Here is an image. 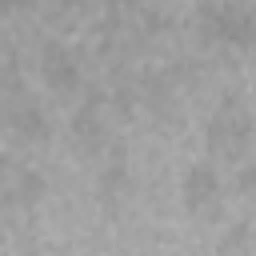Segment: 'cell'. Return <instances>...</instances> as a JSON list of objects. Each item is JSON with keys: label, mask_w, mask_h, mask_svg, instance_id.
Instances as JSON below:
<instances>
[{"label": "cell", "mask_w": 256, "mask_h": 256, "mask_svg": "<svg viewBox=\"0 0 256 256\" xmlns=\"http://www.w3.org/2000/svg\"><path fill=\"white\" fill-rule=\"evenodd\" d=\"M208 152L216 160H244L252 144V112L240 100H224L208 120Z\"/></svg>", "instance_id": "obj_1"}, {"label": "cell", "mask_w": 256, "mask_h": 256, "mask_svg": "<svg viewBox=\"0 0 256 256\" xmlns=\"http://www.w3.org/2000/svg\"><path fill=\"white\" fill-rule=\"evenodd\" d=\"M0 120H4V132H8L16 144H24V148L44 144V140L52 136V120H48V112H44L28 92H20V88L4 96V104H0Z\"/></svg>", "instance_id": "obj_2"}, {"label": "cell", "mask_w": 256, "mask_h": 256, "mask_svg": "<svg viewBox=\"0 0 256 256\" xmlns=\"http://www.w3.org/2000/svg\"><path fill=\"white\" fill-rule=\"evenodd\" d=\"M40 80H44V88L56 92V96L80 92V84H84L80 56H76L64 40H48V44L40 48Z\"/></svg>", "instance_id": "obj_3"}, {"label": "cell", "mask_w": 256, "mask_h": 256, "mask_svg": "<svg viewBox=\"0 0 256 256\" xmlns=\"http://www.w3.org/2000/svg\"><path fill=\"white\" fill-rule=\"evenodd\" d=\"M100 104H104V96L92 88L88 96H84V104L72 112V120H68V136H72V144H76V152L80 156H104L108 152V124H104V116H100Z\"/></svg>", "instance_id": "obj_4"}, {"label": "cell", "mask_w": 256, "mask_h": 256, "mask_svg": "<svg viewBox=\"0 0 256 256\" xmlns=\"http://www.w3.org/2000/svg\"><path fill=\"white\" fill-rule=\"evenodd\" d=\"M180 192H184V204H188L192 212L212 208L216 196H220V176H216V168H212V164H196V168H188Z\"/></svg>", "instance_id": "obj_5"}, {"label": "cell", "mask_w": 256, "mask_h": 256, "mask_svg": "<svg viewBox=\"0 0 256 256\" xmlns=\"http://www.w3.org/2000/svg\"><path fill=\"white\" fill-rule=\"evenodd\" d=\"M128 192H132V172L120 160L104 164L100 168V200L104 204H120V200H128Z\"/></svg>", "instance_id": "obj_6"}, {"label": "cell", "mask_w": 256, "mask_h": 256, "mask_svg": "<svg viewBox=\"0 0 256 256\" xmlns=\"http://www.w3.org/2000/svg\"><path fill=\"white\" fill-rule=\"evenodd\" d=\"M8 192H12V204H16V208H32V204H40V200H44L48 180H44L40 172H32V168H20V172H16V180L8 184Z\"/></svg>", "instance_id": "obj_7"}, {"label": "cell", "mask_w": 256, "mask_h": 256, "mask_svg": "<svg viewBox=\"0 0 256 256\" xmlns=\"http://www.w3.org/2000/svg\"><path fill=\"white\" fill-rule=\"evenodd\" d=\"M236 192H240L244 200H256V164H244V168L236 172Z\"/></svg>", "instance_id": "obj_8"}, {"label": "cell", "mask_w": 256, "mask_h": 256, "mask_svg": "<svg viewBox=\"0 0 256 256\" xmlns=\"http://www.w3.org/2000/svg\"><path fill=\"white\" fill-rule=\"evenodd\" d=\"M32 0H0V16H8V12H16V8H28Z\"/></svg>", "instance_id": "obj_9"}, {"label": "cell", "mask_w": 256, "mask_h": 256, "mask_svg": "<svg viewBox=\"0 0 256 256\" xmlns=\"http://www.w3.org/2000/svg\"><path fill=\"white\" fill-rule=\"evenodd\" d=\"M4 172H8V164H4V156H0V184H4Z\"/></svg>", "instance_id": "obj_10"}, {"label": "cell", "mask_w": 256, "mask_h": 256, "mask_svg": "<svg viewBox=\"0 0 256 256\" xmlns=\"http://www.w3.org/2000/svg\"><path fill=\"white\" fill-rule=\"evenodd\" d=\"M0 76H4V64H0Z\"/></svg>", "instance_id": "obj_11"}]
</instances>
